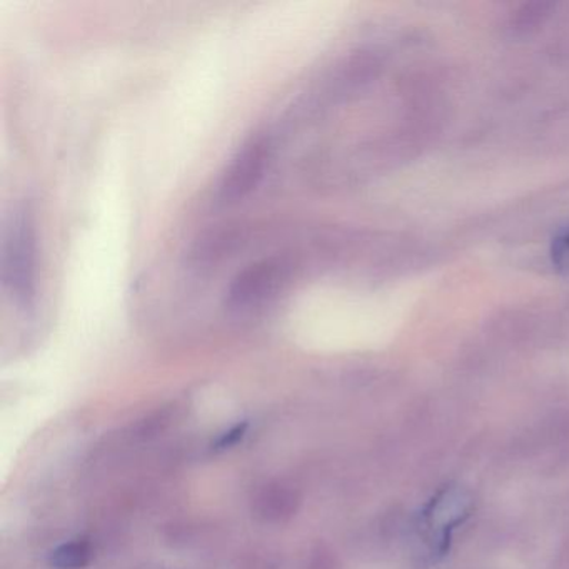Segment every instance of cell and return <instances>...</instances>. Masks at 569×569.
Listing matches in <instances>:
<instances>
[{
  "label": "cell",
  "mask_w": 569,
  "mask_h": 569,
  "mask_svg": "<svg viewBox=\"0 0 569 569\" xmlns=\"http://www.w3.org/2000/svg\"><path fill=\"white\" fill-rule=\"evenodd\" d=\"M4 282L19 305H29L36 292V238L31 216L18 212L4 244Z\"/></svg>",
  "instance_id": "cell-1"
},
{
  "label": "cell",
  "mask_w": 569,
  "mask_h": 569,
  "mask_svg": "<svg viewBox=\"0 0 569 569\" xmlns=\"http://www.w3.org/2000/svg\"><path fill=\"white\" fill-rule=\"evenodd\" d=\"M471 498L461 488H448L439 492L419 518V542L429 558L436 559L448 549L456 526L461 525L471 511Z\"/></svg>",
  "instance_id": "cell-2"
},
{
  "label": "cell",
  "mask_w": 569,
  "mask_h": 569,
  "mask_svg": "<svg viewBox=\"0 0 569 569\" xmlns=\"http://www.w3.org/2000/svg\"><path fill=\"white\" fill-rule=\"evenodd\" d=\"M269 146L264 136H252L232 158L228 171L222 176L219 192L224 201L236 202L256 191L268 168Z\"/></svg>",
  "instance_id": "cell-3"
},
{
  "label": "cell",
  "mask_w": 569,
  "mask_h": 569,
  "mask_svg": "<svg viewBox=\"0 0 569 569\" xmlns=\"http://www.w3.org/2000/svg\"><path fill=\"white\" fill-rule=\"evenodd\" d=\"M284 278V262L278 259L254 262L236 276L229 286L226 305L232 311H251L274 296Z\"/></svg>",
  "instance_id": "cell-4"
},
{
  "label": "cell",
  "mask_w": 569,
  "mask_h": 569,
  "mask_svg": "<svg viewBox=\"0 0 569 569\" xmlns=\"http://www.w3.org/2000/svg\"><path fill=\"white\" fill-rule=\"evenodd\" d=\"M301 505V489L292 482L276 479L256 492L252 498V515L264 525H286L298 515Z\"/></svg>",
  "instance_id": "cell-5"
},
{
  "label": "cell",
  "mask_w": 569,
  "mask_h": 569,
  "mask_svg": "<svg viewBox=\"0 0 569 569\" xmlns=\"http://www.w3.org/2000/svg\"><path fill=\"white\" fill-rule=\"evenodd\" d=\"M92 561V546L86 539L64 542L49 556V565L54 569H86Z\"/></svg>",
  "instance_id": "cell-6"
},
{
  "label": "cell",
  "mask_w": 569,
  "mask_h": 569,
  "mask_svg": "<svg viewBox=\"0 0 569 569\" xmlns=\"http://www.w3.org/2000/svg\"><path fill=\"white\" fill-rule=\"evenodd\" d=\"M551 258L556 268L569 271V232L558 236L552 241Z\"/></svg>",
  "instance_id": "cell-7"
},
{
  "label": "cell",
  "mask_w": 569,
  "mask_h": 569,
  "mask_svg": "<svg viewBox=\"0 0 569 569\" xmlns=\"http://www.w3.org/2000/svg\"><path fill=\"white\" fill-rule=\"evenodd\" d=\"M302 569H338V566H336V558L331 551L325 548H316L309 552Z\"/></svg>",
  "instance_id": "cell-8"
},
{
  "label": "cell",
  "mask_w": 569,
  "mask_h": 569,
  "mask_svg": "<svg viewBox=\"0 0 569 569\" xmlns=\"http://www.w3.org/2000/svg\"><path fill=\"white\" fill-rule=\"evenodd\" d=\"M246 432H248V422H239V425L232 426L229 431H226L224 435L219 436L216 446H218V449L232 448L244 439Z\"/></svg>",
  "instance_id": "cell-9"
}]
</instances>
